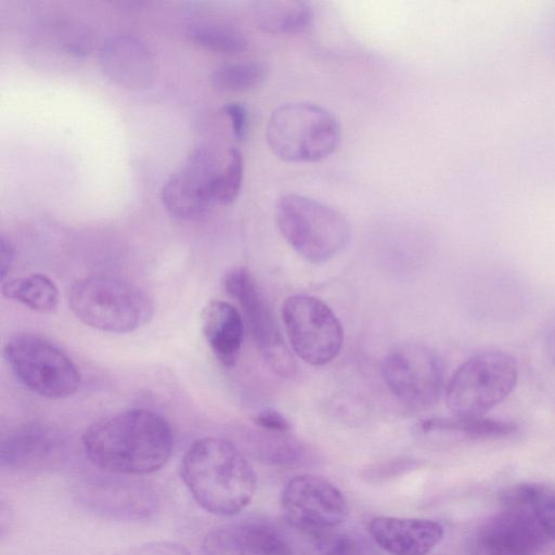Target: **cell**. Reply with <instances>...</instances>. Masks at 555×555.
Listing matches in <instances>:
<instances>
[{"label":"cell","instance_id":"cell-1","mask_svg":"<svg viewBox=\"0 0 555 555\" xmlns=\"http://www.w3.org/2000/svg\"><path fill=\"white\" fill-rule=\"evenodd\" d=\"M173 446L172 430L160 414L133 409L92 423L82 435L87 459L115 475L140 476L160 469Z\"/></svg>","mask_w":555,"mask_h":555},{"label":"cell","instance_id":"cell-2","mask_svg":"<svg viewBox=\"0 0 555 555\" xmlns=\"http://www.w3.org/2000/svg\"><path fill=\"white\" fill-rule=\"evenodd\" d=\"M180 476L197 505L218 516L243 511L257 487L256 473L237 447L217 437L198 439L189 447Z\"/></svg>","mask_w":555,"mask_h":555},{"label":"cell","instance_id":"cell-3","mask_svg":"<svg viewBox=\"0 0 555 555\" xmlns=\"http://www.w3.org/2000/svg\"><path fill=\"white\" fill-rule=\"evenodd\" d=\"M68 306L83 324L107 333H130L153 318L151 298L137 285L111 275L76 281L67 295Z\"/></svg>","mask_w":555,"mask_h":555},{"label":"cell","instance_id":"cell-4","mask_svg":"<svg viewBox=\"0 0 555 555\" xmlns=\"http://www.w3.org/2000/svg\"><path fill=\"white\" fill-rule=\"evenodd\" d=\"M274 218L289 246L312 263L328 261L351 238V225L343 212L306 195H281L275 203Z\"/></svg>","mask_w":555,"mask_h":555},{"label":"cell","instance_id":"cell-5","mask_svg":"<svg viewBox=\"0 0 555 555\" xmlns=\"http://www.w3.org/2000/svg\"><path fill=\"white\" fill-rule=\"evenodd\" d=\"M266 139L270 150L287 163H315L335 153L341 141L338 119L325 107L291 102L270 115Z\"/></svg>","mask_w":555,"mask_h":555},{"label":"cell","instance_id":"cell-6","mask_svg":"<svg viewBox=\"0 0 555 555\" xmlns=\"http://www.w3.org/2000/svg\"><path fill=\"white\" fill-rule=\"evenodd\" d=\"M516 359L501 350H486L463 362L446 387L452 416L481 417L503 402L516 387Z\"/></svg>","mask_w":555,"mask_h":555},{"label":"cell","instance_id":"cell-7","mask_svg":"<svg viewBox=\"0 0 555 555\" xmlns=\"http://www.w3.org/2000/svg\"><path fill=\"white\" fill-rule=\"evenodd\" d=\"M3 358L18 382L41 397L66 398L80 386L81 375L74 361L42 336H12L3 346Z\"/></svg>","mask_w":555,"mask_h":555},{"label":"cell","instance_id":"cell-8","mask_svg":"<svg viewBox=\"0 0 555 555\" xmlns=\"http://www.w3.org/2000/svg\"><path fill=\"white\" fill-rule=\"evenodd\" d=\"M282 319L294 352L306 363L324 365L340 352L343 325L320 298L310 295L287 297L283 302Z\"/></svg>","mask_w":555,"mask_h":555},{"label":"cell","instance_id":"cell-9","mask_svg":"<svg viewBox=\"0 0 555 555\" xmlns=\"http://www.w3.org/2000/svg\"><path fill=\"white\" fill-rule=\"evenodd\" d=\"M383 378L390 393L416 411L433 408L443 390V365L428 346L405 343L393 347L383 362Z\"/></svg>","mask_w":555,"mask_h":555},{"label":"cell","instance_id":"cell-10","mask_svg":"<svg viewBox=\"0 0 555 555\" xmlns=\"http://www.w3.org/2000/svg\"><path fill=\"white\" fill-rule=\"evenodd\" d=\"M225 292L240 305L251 337L267 364L280 376L296 373L294 359L284 343L269 300L250 271L242 266L231 268L222 280Z\"/></svg>","mask_w":555,"mask_h":555},{"label":"cell","instance_id":"cell-11","mask_svg":"<svg viewBox=\"0 0 555 555\" xmlns=\"http://www.w3.org/2000/svg\"><path fill=\"white\" fill-rule=\"evenodd\" d=\"M220 168L214 153L206 147L189 152L183 164L166 180L160 198L175 218L194 221L203 218L216 204L214 184Z\"/></svg>","mask_w":555,"mask_h":555},{"label":"cell","instance_id":"cell-12","mask_svg":"<svg viewBox=\"0 0 555 555\" xmlns=\"http://www.w3.org/2000/svg\"><path fill=\"white\" fill-rule=\"evenodd\" d=\"M281 506L289 522L314 533L339 526L349 512L347 500L336 486L309 474L287 481Z\"/></svg>","mask_w":555,"mask_h":555},{"label":"cell","instance_id":"cell-13","mask_svg":"<svg viewBox=\"0 0 555 555\" xmlns=\"http://www.w3.org/2000/svg\"><path fill=\"white\" fill-rule=\"evenodd\" d=\"M77 503L88 513L111 520L146 521L159 511L154 488L143 481L95 479L76 487Z\"/></svg>","mask_w":555,"mask_h":555},{"label":"cell","instance_id":"cell-14","mask_svg":"<svg viewBox=\"0 0 555 555\" xmlns=\"http://www.w3.org/2000/svg\"><path fill=\"white\" fill-rule=\"evenodd\" d=\"M545 539L528 509L505 506L477 533L472 555H535Z\"/></svg>","mask_w":555,"mask_h":555},{"label":"cell","instance_id":"cell-15","mask_svg":"<svg viewBox=\"0 0 555 555\" xmlns=\"http://www.w3.org/2000/svg\"><path fill=\"white\" fill-rule=\"evenodd\" d=\"M203 555H292L289 544L268 521L242 518L219 525L202 542Z\"/></svg>","mask_w":555,"mask_h":555},{"label":"cell","instance_id":"cell-16","mask_svg":"<svg viewBox=\"0 0 555 555\" xmlns=\"http://www.w3.org/2000/svg\"><path fill=\"white\" fill-rule=\"evenodd\" d=\"M103 73L114 82L130 88H147L154 79L155 64L147 46L127 34L106 38L99 50Z\"/></svg>","mask_w":555,"mask_h":555},{"label":"cell","instance_id":"cell-17","mask_svg":"<svg viewBox=\"0 0 555 555\" xmlns=\"http://www.w3.org/2000/svg\"><path fill=\"white\" fill-rule=\"evenodd\" d=\"M369 532L390 555H426L443 538V527L425 518L378 516L371 519Z\"/></svg>","mask_w":555,"mask_h":555},{"label":"cell","instance_id":"cell-18","mask_svg":"<svg viewBox=\"0 0 555 555\" xmlns=\"http://www.w3.org/2000/svg\"><path fill=\"white\" fill-rule=\"evenodd\" d=\"M205 339L216 357L225 367L236 364L244 339V320L230 302L211 300L202 312Z\"/></svg>","mask_w":555,"mask_h":555},{"label":"cell","instance_id":"cell-19","mask_svg":"<svg viewBox=\"0 0 555 555\" xmlns=\"http://www.w3.org/2000/svg\"><path fill=\"white\" fill-rule=\"evenodd\" d=\"M59 436L47 427L28 424L8 433L1 439L0 462L9 469L39 467L60 449Z\"/></svg>","mask_w":555,"mask_h":555},{"label":"cell","instance_id":"cell-20","mask_svg":"<svg viewBox=\"0 0 555 555\" xmlns=\"http://www.w3.org/2000/svg\"><path fill=\"white\" fill-rule=\"evenodd\" d=\"M254 20L258 28L272 35H297L313 22V10L302 0H262L255 3Z\"/></svg>","mask_w":555,"mask_h":555},{"label":"cell","instance_id":"cell-21","mask_svg":"<svg viewBox=\"0 0 555 555\" xmlns=\"http://www.w3.org/2000/svg\"><path fill=\"white\" fill-rule=\"evenodd\" d=\"M2 295L40 313H51L59 305V289L47 275L34 273L2 281Z\"/></svg>","mask_w":555,"mask_h":555},{"label":"cell","instance_id":"cell-22","mask_svg":"<svg viewBox=\"0 0 555 555\" xmlns=\"http://www.w3.org/2000/svg\"><path fill=\"white\" fill-rule=\"evenodd\" d=\"M503 504L528 509L546 539L555 540V490L535 483L518 485L503 494Z\"/></svg>","mask_w":555,"mask_h":555},{"label":"cell","instance_id":"cell-23","mask_svg":"<svg viewBox=\"0 0 555 555\" xmlns=\"http://www.w3.org/2000/svg\"><path fill=\"white\" fill-rule=\"evenodd\" d=\"M517 426L513 422L481 417H431L418 424V431L430 433H459L468 437H503L511 435Z\"/></svg>","mask_w":555,"mask_h":555},{"label":"cell","instance_id":"cell-24","mask_svg":"<svg viewBox=\"0 0 555 555\" xmlns=\"http://www.w3.org/2000/svg\"><path fill=\"white\" fill-rule=\"evenodd\" d=\"M253 454L269 464L293 465L305 461L306 447L289 434L259 429L250 438Z\"/></svg>","mask_w":555,"mask_h":555},{"label":"cell","instance_id":"cell-25","mask_svg":"<svg viewBox=\"0 0 555 555\" xmlns=\"http://www.w3.org/2000/svg\"><path fill=\"white\" fill-rule=\"evenodd\" d=\"M188 37L196 44L219 53H238L248 46L240 29L218 22L194 23L188 28Z\"/></svg>","mask_w":555,"mask_h":555},{"label":"cell","instance_id":"cell-26","mask_svg":"<svg viewBox=\"0 0 555 555\" xmlns=\"http://www.w3.org/2000/svg\"><path fill=\"white\" fill-rule=\"evenodd\" d=\"M266 77L263 65L255 61L222 64L214 69L210 82L222 92H244L260 85Z\"/></svg>","mask_w":555,"mask_h":555},{"label":"cell","instance_id":"cell-27","mask_svg":"<svg viewBox=\"0 0 555 555\" xmlns=\"http://www.w3.org/2000/svg\"><path fill=\"white\" fill-rule=\"evenodd\" d=\"M314 535L319 555H377L372 538L357 531L326 529Z\"/></svg>","mask_w":555,"mask_h":555},{"label":"cell","instance_id":"cell-28","mask_svg":"<svg viewBox=\"0 0 555 555\" xmlns=\"http://www.w3.org/2000/svg\"><path fill=\"white\" fill-rule=\"evenodd\" d=\"M51 39L59 51L74 57L85 56L93 47L91 30L75 21L64 20L53 24Z\"/></svg>","mask_w":555,"mask_h":555},{"label":"cell","instance_id":"cell-29","mask_svg":"<svg viewBox=\"0 0 555 555\" xmlns=\"http://www.w3.org/2000/svg\"><path fill=\"white\" fill-rule=\"evenodd\" d=\"M244 172L242 154L231 149L224 167L219 170L214 184V199L216 204L231 205L238 196Z\"/></svg>","mask_w":555,"mask_h":555},{"label":"cell","instance_id":"cell-30","mask_svg":"<svg viewBox=\"0 0 555 555\" xmlns=\"http://www.w3.org/2000/svg\"><path fill=\"white\" fill-rule=\"evenodd\" d=\"M115 555H192L183 545L171 541H151L119 551Z\"/></svg>","mask_w":555,"mask_h":555},{"label":"cell","instance_id":"cell-31","mask_svg":"<svg viewBox=\"0 0 555 555\" xmlns=\"http://www.w3.org/2000/svg\"><path fill=\"white\" fill-rule=\"evenodd\" d=\"M254 423L259 429L271 433L289 434L292 428L289 421L272 408L258 412L254 417Z\"/></svg>","mask_w":555,"mask_h":555},{"label":"cell","instance_id":"cell-32","mask_svg":"<svg viewBox=\"0 0 555 555\" xmlns=\"http://www.w3.org/2000/svg\"><path fill=\"white\" fill-rule=\"evenodd\" d=\"M224 114L230 118L231 128L237 140L244 139L248 128V113L246 107L237 102L223 105Z\"/></svg>","mask_w":555,"mask_h":555},{"label":"cell","instance_id":"cell-33","mask_svg":"<svg viewBox=\"0 0 555 555\" xmlns=\"http://www.w3.org/2000/svg\"><path fill=\"white\" fill-rule=\"evenodd\" d=\"M414 461L403 460L387 463L386 465L378 466V468H372L369 473L371 478H385L396 475V472H402L410 469L414 466Z\"/></svg>","mask_w":555,"mask_h":555},{"label":"cell","instance_id":"cell-34","mask_svg":"<svg viewBox=\"0 0 555 555\" xmlns=\"http://www.w3.org/2000/svg\"><path fill=\"white\" fill-rule=\"evenodd\" d=\"M15 249L12 243L4 236L0 238V275L1 280H5V276L14 260Z\"/></svg>","mask_w":555,"mask_h":555},{"label":"cell","instance_id":"cell-35","mask_svg":"<svg viewBox=\"0 0 555 555\" xmlns=\"http://www.w3.org/2000/svg\"><path fill=\"white\" fill-rule=\"evenodd\" d=\"M544 346L547 357L555 364V318H553L546 326Z\"/></svg>","mask_w":555,"mask_h":555}]
</instances>
